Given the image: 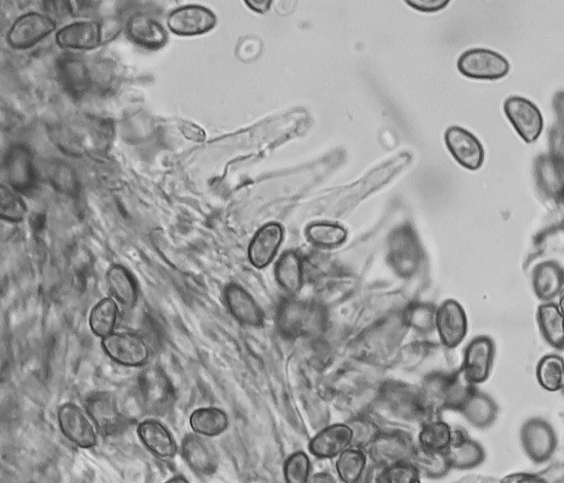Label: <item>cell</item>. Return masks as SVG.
<instances>
[{"label": "cell", "instance_id": "obj_1", "mask_svg": "<svg viewBox=\"0 0 564 483\" xmlns=\"http://www.w3.org/2000/svg\"><path fill=\"white\" fill-rule=\"evenodd\" d=\"M476 387L460 367L429 372L424 377L420 389L433 416L441 418L445 410L458 412Z\"/></svg>", "mask_w": 564, "mask_h": 483}, {"label": "cell", "instance_id": "obj_2", "mask_svg": "<svg viewBox=\"0 0 564 483\" xmlns=\"http://www.w3.org/2000/svg\"><path fill=\"white\" fill-rule=\"evenodd\" d=\"M423 259V250L419 239L409 224L396 228L388 240L387 259L399 276L409 278L419 268Z\"/></svg>", "mask_w": 564, "mask_h": 483}, {"label": "cell", "instance_id": "obj_3", "mask_svg": "<svg viewBox=\"0 0 564 483\" xmlns=\"http://www.w3.org/2000/svg\"><path fill=\"white\" fill-rule=\"evenodd\" d=\"M276 317L280 331L287 337H296L317 330L325 312L318 303L288 298L279 305Z\"/></svg>", "mask_w": 564, "mask_h": 483}, {"label": "cell", "instance_id": "obj_4", "mask_svg": "<svg viewBox=\"0 0 564 483\" xmlns=\"http://www.w3.org/2000/svg\"><path fill=\"white\" fill-rule=\"evenodd\" d=\"M457 68L470 79L496 80L508 74L510 65L504 56L492 49L472 48L460 54Z\"/></svg>", "mask_w": 564, "mask_h": 483}, {"label": "cell", "instance_id": "obj_5", "mask_svg": "<svg viewBox=\"0 0 564 483\" xmlns=\"http://www.w3.org/2000/svg\"><path fill=\"white\" fill-rule=\"evenodd\" d=\"M522 449L534 463L549 460L558 446V436L553 427L546 420L534 417L522 424L520 431Z\"/></svg>", "mask_w": 564, "mask_h": 483}, {"label": "cell", "instance_id": "obj_6", "mask_svg": "<svg viewBox=\"0 0 564 483\" xmlns=\"http://www.w3.org/2000/svg\"><path fill=\"white\" fill-rule=\"evenodd\" d=\"M503 111L520 137L527 143L535 142L544 128L542 114L529 99L512 95L503 102Z\"/></svg>", "mask_w": 564, "mask_h": 483}, {"label": "cell", "instance_id": "obj_7", "mask_svg": "<svg viewBox=\"0 0 564 483\" xmlns=\"http://www.w3.org/2000/svg\"><path fill=\"white\" fill-rule=\"evenodd\" d=\"M368 446L372 459L385 467L411 460L417 448L411 434L400 429L379 433Z\"/></svg>", "mask_w": 564, "mask_h": 483}, {"label": "cell", "instance_id": "obj_8", "mask_svg": "<svg viewBox=\"0 0 564 483\" xmlns=\"http://www.w3.org/2000/svg\"><path fill=\"white\" fill-rule=\"evenodd\" d=\"M102 346L114 361L128 367L144 365L149 357V348L137 334L112 332L102 338Z\"/></svg>", "mask_w": 564, "mask_h": 483}, {"label": "cell", "instance_id": "obj_9", "mask_svg": "<svg viewBox=\"0 0 564 483\" xmlns=\"http://www.w3.org/2000/svg\"><path fill=\"white\" fill-rule=\"evenodd\" d=\"M59 427L64 436L79 447L91 448L97 444V432L94 422L84 410L73 403H66L57 412Z\"/></svg>", "mask_w": 564, "mask_h": 483}, {"label": "cell", "instance_id": "obj_10", "mask_svg": "<svg viewBox=\"0 0 564 483\" xmlns=\"http://www.w3.org/2000/svg\"><path fill=\"white\" fill-rule=\"evenodd\" d=\"M444 141L450 154L464 168L474 171L483 164V145L469 130L458 126H450L445 131Z\"/></svg>", "mask_w": 564, "mask_h": 483}, {"label": "cell", "instance_id": "obj_11", "mask_svg": "<svg viewBox=\"0 0 564 483\" xmlns=\"http://www.w3.org/2000/svg\"><path fill=\"white\" fill-rule=\"evenodd\" d=\"M216 24V15L210 9L197 4L180 6L167 18L171 32L180 36L202 35L212 30Z\"/></svg>", "mask_w": 564, "mask_h": 483}, {"label": "cell", "instance_id": "obj_12", "mask_svg": "<svg viewBox=\"0 0 564 483\" xmlns=\"http://www.w3.org/2000/svg\"><path fill=\"white\" fill-rule=\"evenodd\" d=\"M435 329L442 345L448 349L458 347L467 332V319L462 306L449 299L436 310Z\"/></svg>", "mask_w": 564, "mask_h": 483}, {"label": "cell", "instance_id": "obj_13", "mask_svg": "<svg viewBox=\"0 0 564 483\" xmlns=\"http://www.w3.org/2000/svg\"><path fill=\"white\" fill-rule=\"evenodd\" d=\"M495 355V345L487 336L474 338L466 346L460 368L472 384H482L491 373Z\"/></svg>", "mask_w": 564, "mask_h": 483}, {"label": "cell", "instance_id": "obj_14", "mask_svg": "<svg viewBox=\"0 0 564 483\" xmlns=\"http://www.w3.org/2000/svg\"><path fill=\"white\" fill-rule=\"evenodd\" d=\"M85 406L97 429L104 434L115 435L125 427V417L111 394L94 392L86 398Z\"/></svg>", "mask_w": 564, "mask_h": 483}, {"label": "cell", "instance_id": "obj_15", "mask_svg": "<svg viewBox=\"0 0 564 483\" xmlns=\"http://www.w3.org/2000/svg\"><path fill=\"white\" fill-rule=\"evenodd\" d=\"M56 29L55 22L49 16L29 12L13 23L7 35L9 44L16 49L30 47Z\"/></svg>", "mask_w": 564, "mask_h": 483}, {"label": "cell", "instance_id": "obj_16", "mask_svg": "<svg viewBox=\"0 0 564 483\" xmlns=\"http://www.w3.org/2000/svg\"><path fill=\"white\" fill-rule=\"evenodd\" d=\"M451 468L470 470L482 464L486 458L484 447L472 439L462 427L452 428L451 439L443 451Z\"/></svg>", "mask_w": 564, "mask_h": 483}, {"label": "cell", "instance_id": "obj_17", "mask_svg": "<svg viewBox=\"0 0 564 483\" xmlns=\"http://www.w3.org/2000/svg\"><path fill=\"white\" fill-rule=\"evenodd\" d=\"M140 384L143 400L151 412L163 413L172 405L175 398L173 387L160 368L146 369L140 377Z\"/></svg>", "mask_w": 564, "mask_h": 483}, {"label": "cell", "instance_id": "obj_18", "mask_svg": "<svg viewBox=\"0 0 564 483\" xmlns=\"http://www.w3.org/2000/svg\"><path fill=\"white\" fill-rule=\"evenodd\" d=\"M182 456L197 474L210 475L218 466V458L212 444L197 434H186L181 442Z\"/></svg>", "mask_w": 564, "mask_h": 483}, {"label": "cell", "instance_id": "obj_19", "mask_svg": "<svg viewBox=\"0 0 564 483\" xmlns=\"http://www.w3.org/2000/svg\"><path fill=\"white\" fill-rule=\"evenodd\" d=\"M224 299L231 314L240 323L259 327L264 322V314L251 295L236 283L228 284L224 290Z\"/></svg>", "mask_w": 564, "mask_h": 483}, {"label": "cell", "instance_id": "obj_20", "mask_svg": "<svg viewBox=\"0 0 564 483\" xmlns=\"http://www.w3.org/2000/svg\"><path fill=\"white\" fill-rule=\"evenodd\" d=\"M283 237V228L278 223L270 222L260 228L248 247V257L252 264L259 269L268 265L276 254Z\"/></svg>", "mask_w": 564, "mask_h": 483}, {"label": "cell", "instance_id": "obj_21", "mask_svg": "<svg viewBox=\"0 0 564 483\" xmlns=\"http://www.w3.org/2000/svg\"><path fill=\"white\" fill-rule=\"evenodd\" d=\"M102 27L94 20L78 21L60 29L56 42L61 47L74 49H92L102 42Z\"/></svg>", "mask_w": 564, "mask_h": 483}, {"label": "cell", "instance_id": "obj_22", "mask_svg": "<svg viewBox=\"0 0 564 483\" xmlns=\"http://www.w3.org/2000/svg\"><path fill=\"white\" fill-rule=\"evenodd\" d=\"M458 412L472 426L484 429L494 423L498 416V406L491 396L476 387Z\"/></svg>", "mask_w": 564, "mask_h": 483}, {"label": "cell", "instance_id": "obj_23", "mask_svg": "<svg viewBox=\"0 0 564 483\" xmlns=\"http://www.w3.org/2000/svg\"><path fill=\"white\" fill-rule=\"evenodd\" d=\"M129 37L136 44L149 49H158L168 41V34L159 22L145 13L132 16L127 24Z\"/></svg>", "mask_w": 564, "mask_h": 483}, {"label": "cell", "instance_id": "obj_24", "mask_svg": "<svg viewBox=\"0 0 564 483\" xmlns=\"http://www.w3.org/2000/svg\"><path fill=\"white\" fill-rule=\"evenodd\" d=\"M352 432L345 424H333L317 434L310 441L312 454L321 458L333 457L341 453L352 441Z\"/></svg>", "mask_w": 564, "mask_h": 483}, {"label": "cell", "instance_id": "obj_25", "mask_svg": "<svg viewBox=\"0 0 564 483\" xmlns=\"http://www.w3.org/2000/svg\"><path fill=\"white\" fill-rule=\"evenodd\" d=\"M137 434L145 446L152 453L162 458L174 456L177 446L167 428L155 420H145L137 427Z\"/></svg>", "mask_w": 564, "mask_h": 483}, {"label": "cell", "instance_id": "obj_26", "mask_svg": "<svg viewBox=\"0 0 564 483\" xmlns=\"http://www.w3.org/2000/svg\"><path fill=\"white\" fill-rule=\"evenodd\" d=\"M563 269L557 263L547 261L538 264L532 272V287L541 300L548 301L563 293Z\"/></svg>", "mask_w": 564, "mask_h": 483}, {"label": "cell", "instance_id": "obj_27", "mask_svg": "<svg viewBox=\"0 0 564 483\" xmlns=\"http://www.w3.org/2000/svg\"><path fill=\"white\" fill-rule=\"evenodd\" d=\"M303 259L293 250L283 253L277 260L274 274L281 287L288 294L298 293L302 285Z\"/></svg>", "mask_w": 564, "mask_h": 483}, {"label": "cell", "instance_id": "obj_28", "mask_svg": "<svg viewBox=\"0 0 564 483\" xmlns=\"http://www.w3.org/2000/svg\"><path fill=\"white\" fill-rule=\"evenodd\" d=\"M537 316L539 330L545 341L554 348L563 350V308L553 303H544L539 307Z\"/></svg>", "mask_w": 564, "mask_h": 483}, {"label": "cell", "instance_id": "obj_29", "mask_svg": "<svg viewBox=\"0 0 564 483\" xmlns=\"http://www.w3.org/2000/svg\"><path fill=\"white\" fill-rule=\"evenodd\" d=\"M109 291L116 300L127 308L133 307L137 298L135 282L130 274L123 267L115 265L106 273Z\"/></svg>", "mask_w": 564, "mask_h": 483}, {"label": "cell", "instance_id": "obj_30", "mask_svg": "<svg viewBox=\"0 0 564 483\" xmlns=\"http://www.w3.org/2000/svg\"><path fill=\"white\" fill-rule=\"evenodd\" d=\"M189 422L195 432L209 436L221 434L228 424L226 413L215 407L195 410L190 415Z\"/></svg>", "mask_w": 564, "mask_h": 483}, {"label": "cell", "instance_id": "obj_31", "mask_svg": "<svg viewBox=\"0 0 564 483\" xmlns=\"http://www.w3.org/2000/svg\"><path fill=\"white\" fill-rule=\"evenodd\" d=\"M118 305L110 297L99 300L91 310L89 324L92 331L102 338L113 332L118 315Z\"/></svg>", "mask_w": 564, "mask_h": 483}, {"label": "cell", "instance_id": "obj_32", "mask_svg": "<svg viewBox=\"0 0 564 483\" xmlns=\"http://www.w3.org/2000/svg\"><path fill=\"white\" fill-rule=\"evenodd\" d=\"M536 377L544 389L551 392L562 390L564 384L563 357L556 354L544 356L537 365Z\"/></svg>", "mask_w": 564, "mask_h": 483}, {"label": "cell", "instance_id": "obj_33", "mask_svg": "<svg viewBox=\"0 0 564 483\" xmlns=\"http://www.w3.org/2000/svg\"><path fill=\"white\" fill-rule=\"evenodd\" d=\"M307 240L315 246L330 248L343 244L348 232L341 225L330 222H314L305 229Z\"/></svg>", "mask_w": 564, "mask_h": 483}, {"label": "cell", "instance_id": "obj_34", "mask_svg": "<svg viewBox=\"0 0 564 483\" xmlns=\"http://www.w3.org/2000/svg\"><path fill=\"white\" fill-rule=\"evenodd\" d=\"M452 427L441 418L426 422L419 434V446L429 450L443 451L451 439Z\"/></svg>", "mask_w": 564, "mask_h": 483}, {"label": "cell", "instance_id": "obj_35", "mask_svg": "<svg viewBox=\"0 0 564 483\" xmlns=\"http://www.w3.org/2000/svg\"><path fill=\"white\" fill-rule=\"evenodd\" d=\"M412 460L418 469L420 468L427 477L433 479L443 478L452 469L444 451L429 450L419 445Z\"/></svg>", "mask_w": 564, "mask_h": 483}, {"label": "cell", "instance_id": "obj_36", "mask_svg": "<svg viewBox=\"0 0 564 483\" xmlns=\"http://www.w3.org/2000/svg\"><path fill=\"white\" fill-rule=\"evenodd\" d=\"M436 309L426 303L410 305L403 313L405 323L423 334L431 333L435 329Z\"/></svg>", "mask_w": 564, "mask_h": 483}, {"label": "cell", "instance_id": "obj_37", "mask_svg": "<svg viewBox=\"0 0 564 483\" xmlns=\"http://www.w3.org/2000/svg\"><path fill=\"white\" fill-rule=\"evenodd\" d=\"M339 477L345 482H355L361 476L365 466V456L359 450H344L336 461Z\"/></svg>", "mask_w": 564, "mask_h": 483}, {"label": "cell", "instance_id": "obj_38", "mask_svg": "<svg viewBox=\"0 0 564 483\" xmlns=\"http://www.w3.org/2000/svg\"><path fill=\"white\" fill-rule=\"evenodd\" d=\"M376 479L381 483H419V470L411 460L402 461L385 467Z\"/></svg>", "mask_w": 564, "mask_h": 483}, {"label": "cell", "instance_id": "obj_39", "mask_svg": "<svg viewBox=\"0 0 564 483\" xmlns=\"http://www.w3.org/2000/svg\"><path fill=\"white\" fill-rule=\"evenodd\" d=\"M309 469V463L306 454L295 453L285 463V478L288 483H304L307 479Z\"/></svg>", "mask_w": 564, "mask_h": 483}, {"label": "cell", "instance_id": "obj_40", "mask_svg": "<svg viewBox=\"0 0 564 483\" xmlns=\"http://www.w3.org/2000/svg\"><path fill=\"white\" fill-rule=\"evenodd\" d=\"M351 429L352 441L354 439L357 444L368 445L379 434L376 425L369 421L355 422Z\"/></svg>", "mask_w": 564, "mask_h": 483}, {"label": "cell", "instance_id": "obj_41", "mask_svg": "<svg viewBox=\"0 0 564 483\" xmlns=\"http://www.w3.org/2000/svg\"><path fill=\"white\" fill-rule=\"evenodd\" d=\"M537 473L541 483L564 482V465L562 462H555Z\"/></svg>", "mask_w": 564, "mask_h": 483}, {"label": "cell", "instance_id": "obj_42", "mask_svg": "<svg viewBox=\"0 0 564 483\" xmlns=\"http://www.w3.org/2000/svg\"><path fill=\"white\" fill-rule=\"evenodd\" d=\"M410 8L422 13H436L446 8L450 3L447 0H414L406 1Z\"/></svg>", "mask_w": 564, "mask_h": 483}, {"label": "cell", "instance_id": "obj_43", "mask_svg": "<svg viewBox=\"0 0 564 483\" xmlns=\"http://www.w3.org/2000/svg\"><path fill=\"white\" fill-rule=\"evenodd\" d=\"M503 483H541L537 472H515L505 476Z\"/></svg>", "mask_w": 564, "mask_h": 483}, {"label": "cell", "instance_id": "obj_44", "mask_svg": "<svg viewBox=\"0 0 564 483\" xmlns=\"http://www.w3.org/2000/svg\"><path fill=\"white\" fill-rule=\"evenodd\" d=\"M179 128L185 137L189 140L202 142L205 139L204 130L194 123L184 121L181 123Z\"/></svg>", "mask_w": 564, "mask_h": 483}, {"label": "cell", "instance_id": "obj_45", "mask_svg": "<svg viewBox=\"0 0 564 483\" xmlns=\"http://www.w3.org/2000/svg\"><path fill=\"white\" fill-rule=\"evenodd\" d=\"M249 8L253 11L263 13L270 7L271 1H245Z\"/></svg>", "mask_w": 564, "mask_h": 483}, {"label": "cell", "instance_id": "obj_46", "mask_svg": "<svg viewBox=\"0 0 564 483\" xmlns=\"http://www.w3.org/2000/svg\"><path fill=\"white\" fill-rule=\"evenodd\" d=\"M312 482H334L333 478L326 473H319L312 477Z\"/></svg>", "mask_w": 564, "mask_h": 483}]
</instances>
